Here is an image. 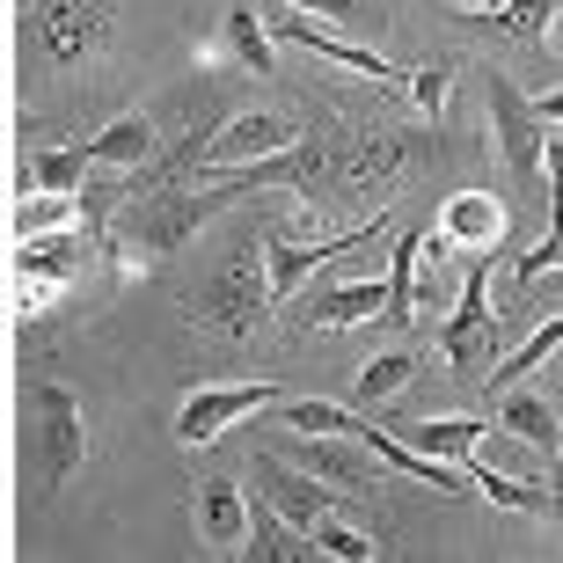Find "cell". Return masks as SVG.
Masks as SVG:
<instances>
[{"instance_id": "obj_1", "label": "cell", "mask_w": 563, "mask_h": 563, "mask_svg": "<svg viewBox=\"0 0 563 563\" xmlns=\"http://www.w3.org/2000/svg\"><path fill=\"white\" fill-rule=\"evenodd\" d=\"M22 418H30V432H22L30 476H37V490H59V483L81 468V454H88L81 396L59 388V380H37V388H22Z\"/></svg>"}, {"instance_id": "obj_2", "label": "cell", "mask_w": 563, "mask_h": 563, "mask_svg": "<svg viewBox=\"0 0 563 563\" xmlns=\"http://www.w3.org/2000/svg\"><path fill=\"white\" fill-rule=\"evenodd\" d=\"M483 110H490V132H498V154L512 168V184L534 190L549 168V125H542V110H534V96H520L505 74H490L483 81Z\"/></svg>"}, {"instance_id": "obj_3", "label": "cell", "mask_w": 563, "mask_h": 563, "mask_svg": "<svg viewBox=\"0 0 563 563\" xmlns=\"http://www.w3.org/2000/svg\"><path fill=\"white\" fill-rule=\"evenodd\" d=\"M380 234H388V212H374V220H366V228H352V234H330V242H322V234H272V242H264V278H272V308H286L292 292L308 286V278L322 272V264H336L344 250H374Z\"/></svg>"}, {"instance_id": "obj_4", "label": "cell", "mask_w": 563, "mask_h": 563, "mask_svg": "<svg viewBox=\"0 0 563 563\" xmlns=\"http://www.w3.org/2000/svg\"><path fill=\"white\" fill-rule=\"evenodd\" d=\"M278 402H286L278 380H212V388H190L184 410H176V439H184V446H206V439H220L228 424L264 418Z\"/></svg>"}, {"instance_id": "obj_5", "label": "cell", "mask_w": 563, "mask_h": 563, "mask_svg": "<svg viewBox=\"0 0 563 563\" xmlns=\"http://www.w3.org/2000/svg\"><path fill=\"white\" fill-rule=\"evenodd\" d=\"M490 264L498 256H476L461 272V292H454V314L439 322V352L468 366V374H490Z\"/></svg>"}, {"instance_id": "obj_6", "label": "cell", "mask_w": 563, "mask_h": 563, "mask_svg": "<svg viewBox=\"0 0 563 563\" xmlns=\"http://www.w3.org/2000/svg\"><path fill=\"white\" fill-rule=\"evenodd\" d=\"M272 308V278H264V250L234 256L228 272L212 278L206 292H190V314L198 322H220V330H250L256 314Z\"/></svg>"}, {"instance_id": "obj_7", "label": "cell", "mask_w": 563, "mask_h": 563, "mask_svg": "<svg viewBox=\"0 0 563 563\" xmlns=\"http://www.w3.org/2000/svg\"><path fill=\"white\" fill-rule=\"evenodd\" d=\"M292 140H300V132H292L286 118H272V110H242V118H228V125L206 140V162H198V176L250 168V162H264V154H286Z\"/></svg>"}, {"instance_id": "obj_8", "label": "cell", "mask_w": 563, "mask_h": 563, "mask_svg": "<svg viewBox=\"0 0 563 563\" xmlns=\"http://www.w3.org/2000/svg\"><path fill=\"white\" fill-rule=\"evenodd\" d=\"M286 314L300 330H352L388 314V278H352V286H322V292H292Z\"/></svg>"}, {"instance_id": "obj_9", "label": "cell", "mask_w": 563, "mask_h": 563, "mask_svg": "<svg viewBox=\"0 0 563 563\" xmlns=\"http://www.w3.org/2000/svg\"><path fill=\"white\" fill-rule=\"evenodd\" d=\"M272 37L300 44V52H314V59L352 66V74H366V81H402V66H388V59L374 52V44H358L352 30H330V22H308L300 8H292V15H272Z\"/></svg>"}, {"instance_id": "obj_10", "label": "cell", "mask_w": 563, "mask_h": 563, "mask_svg": "<svg viewBox=\"0 0 563 563\" xmlns=\"http://www.w3.org/2000/svg\"><path fill=\"white\" fill-rule=\"evenodd\" d=\"M190 520H198V542L206 549H242L256 527V498H242V483L234 476H198V490H190Z\"/></svg>"}, {"instance_id": "obj_11", "label": "cell", "mask_w": 563, "mask_h": 563, "mask_svg": "<svg viewBox=\"0 0 563 563\" xmlns=\"http://www.w3.org/2000/svg\"><path fill=\"white\" fill-rule=\"evenodd\" d=\"M256 476H264V498H272L292 527H314V520L336 512V483H314V468H300V461L256 454Z\"/></svg>"}, {"instance_id": "obj_12", "label": "cell", "mask_w": 563, "mask_h": 563, "mask_svg": "<svg viewBox=\"0 0 563 563\" xmlns=\"http://www.w3.org/2000/svg\"><path fill=\"white\" fill-rule=\"evenodd\" d=\"M103 250V234L88 228H52V234H30V242H15V278H52V286H66V278H81V264Z\"/></svg>"}, {"instance_id": "obj_13", "label": "cell", "mask_w": 563, "mask_h": 563, "mask_svg": "<svg viewBox=\"0 0 563 563\" xmlns=\"http://www.w3.org/2000/svg\"><path fill=\"white\" fill-rule=\"evenodd\" d=\"M439 242L446 250H476V256H505V206L490 190H454L446 206H439Z\"/></svg>"}, {"instance_id": "obj_14", "label": "cell", "mask_w": 563, "mask_h": 563, "mask_svg": "<svg viewBox=\"0 0 563 563\" xmlns=\"http://www.w3.org/2000/svg\"><path fill=\"white\" fill-rule=\"evenodd\" d=\"M490 424H498V432H512V439H527V446H534V454H549V461H556V446H563L556 402L534 396V388H520V380L490 396Z\"/></svg>"}, {"instance_id": "obj_15", "label": "cell", "mask_w": 563, "mask_h": 563, "mask_svg": "<svg viewBox=\"0 0 563 563\" xmlns=\"http://www.w3.org/2000/svg\"><path fill=\"white\" fill-rule=\"evenodd\" d=\"M410 446H424V454H439V461H461L468 468V454H476V439L483 432H498L490 418H468V410H454V418H410V424H396Z\"/></svg>"}, {"instance_id": "obj_16", "label": "cell", "mask_w": 563, "mask_h": 563, "mask_svg": "<svg viewBox=\"0 0 563 563\" xmlns=\"http://www.w3.org/2000/svg\"><path fill=\"white\" fill-rule=\"evenodd\" d=\"M418 374H424V358L410 352V344H396V352H380V358H366V366H358L352 402H358V410H388V402H396Z\"/></svg>"}, {"instance_id": "obj_17", "label": "cell", "mask_w": 563, "mask_h": 563, "mask_svg": "<svg viewBox=\"0 0 563 563\" xmlns=\"http://www.w3.org/2000/svg\"><path fill=\"white\" fill-rule=\"evenodd\" d=\"M300 439H308L300 468H314L322 483H336V490H366V483H374L366 454H358V446H344V432H300Z\"/></svg>"}, {"instance_id": "obj_18", "label": "cell", "mask_w": 563, "mask_h": 563, "mask_svg": "<svg viewBox=\"0 0 563 563\" xmlns=\"http://www.w3.org/2000/svg\"><path fill=\"white\" fill-rule=\"evenodd\" d=\"M424 242L432 234H402L396 242V256H388V330H410L418 322V264H424Z\"/></svg>"}, {"instance_id": "obj_19", "label": "cell", "mask_w": 563, "mask_h": 563, "mask_svg": "<svg viewBox=\"0 0 563 563\" xmlns=\"http://www.w3.org/2000/svg\"><path fill=\"white\" fill-rule=\"evenodd\" d=\"M272 424H286V432H344V439H358L366 410H358V402H322V396H286L272 410Z\"/></svg>"}, {"instance_id": "obj_20", "label": "cell", "mask_w": 563, "mask_h": 563, "mask_svg": "<svg viewBox=\"0 0 563 563\" xmlns=\"http://www.w3.org/2000/svg\"><path fill=\"white\" fill-rule=\"evenodd\" d=\"M88 154H96V168H140L146 154H154V118H140V110L110 118V125L88 140Z\"/></svg>"}, {"instance_id": "obj_21", "label": "cell", "mask_w": 563, "mask_h": 563, "mask_svg": "<svg viewBox=\"0 0 563 563\" xmlns=\"http://www.w3.org/2000/svg\"><path fill=\"white\" fill-rule=\"evenodd\" d=\"M74 220H88L81 190H30V198H15V242L52 234V228H74Z\"/></svg>"}, {"instance_id": "obj_22", "label": "cell", "mask_w": 563, "mask_h": 563, "mask_svg": "<svg viewBox=\"0 0 563 563\" xmlns=\"http://www.w3.org/2000/svg\"><path fill=\"white\" fill-rule=\"evenodd\" d=\"M228 59L242 66V74H278V52H272V30L256 22V0H242V8H228Z\"/></svg>"}, {"instance_id": "obj_23", "label": "cell", "mask_w": 563, "mask_h": 563, "mask_svg": "<svg viewBox=\"0 0 563 563\" xmlns=\"http://www.w3.org/2000/svg\"><path fill=\"white\" fill-rule=\"evenodd\" d=\"M468 476H476V498L505 505V512H527V520H542V512H563L556 490H534L527 476H498V468H476V461H468Z\"/></svg>"}, {"instance_id": "obj_24", "label": "cell", "mask_w": 563, "mask_h": 563, "mask_svg": "<svg viewBox=\"0 0 563 563\" xmlns=\"http://www.w3.org/2000/svg\"><path fill=\"white\" fill-rule=\"evenodd\" d=\"M556 344H563V314H549V322L527 336V344L505 358V366H490V374H483V380H490V396H498V388H512V380H527L534 366H549V352H556Z\"/></svg>"}, {"instance_id": "obj_25", "label": "cell", "mask_w": 563, "mask_h": 563, "mask_svg": "<svg viewBox=\"0 0 563 563\" xmlns=\"http://www.w3.org/2000/svg\"><path fill=\"white\" fill-rule=\"evenodd\" d=\"M402 88H410V103L424 110V118H446V88H454V59H432V66H410L402 74Z\"/></svg>"}, {"instance_id": "obj_26", "label": "cell", "mask_w": 563, "mask_h": 563, "mask_svg": "<svg viewBox=\"0 0 563 563\" xmlns=\"http://www.w3.org/2000/svg\"><path fill=\"white\" fill-rule=\"evenodd\" d=\"M505 37H549V22H556V0H498V15H490Z\"/></svg>"}, {"instance_id": "obj_27", "label": "cell", "mask_w": 563, "mask_h": 563, "mask_svg": "<svg viewBox=\"0 0 563 563\" xmlns=\"http://www.w3.org/2000/svg\"><path fill=\"white\" fill-rule=\"evenodd\" d=\"M308 534H314V549H322V556H344V563H366V556H374V549H380V542H366L358 527H344V520H336V512H330V520H314Z\"/></svg>"}, {"instance_id": "obj_28", "label": "cell", "mask_w": 563, "mask_h": 563, "mask_svg": "<svg viewBox=\"0 0 563 563\" xmlns=\"http://www.w3.org/2000/svg\"><path fill=\"white\" fill-rule=\"evenodd\" d=\"M286 8L330 22V30H366V8H358V0H286Z\"/></svg>"}, {"instance_id": "obj_29", "label": "cell", "mask_w": 563, "mask_h": 563, "mask_svg": "<svg viewBox=\"0 0 563 563\" xmlns=\"http://www.w3.org/2000/svg\"><path fill=\"white\" fill-rule=\"evenodd\" d=\"M542 272H563V242H549V234H542V250H527L520 264H512V278H520V286H534Z\"/></svg>"}, {"instance_id": "obj_30", "label": "cell", "mask_w": 563, "mask_h": 563, "mask_svg": "<svg viewBox=\"0 0 563 563\" xmlns=\"http://www.w3.org/2000/svg\"><path fill=\"white\" fill-rule=\"evenodd\" d=\"M534 110H542V125H563V88H549V96H534Z\"/></svg>"}, {"instance_id": "obj_31", "label": "cell", "mask_w": 563, "mask_h": 563, "mask_svg": "<svg viewBox=\"0 0 563 563\" xmlns=\"http://www.w3.org/2000/svg\"><path fill=\"white\" fill-rule=\"evenodd\" d=\"M549 490H556V505H563V446H556V476H549Z\"/></svg>"}, {"instance_id": "obj_32", "label": "cell", "mask_w": 563, "mask_h": 563, "mask_svg": "<svg viewBox=\"0 0 563 563\" xmlns=\"http://www.w3.org/2000/svg\"><path fill=\"white\" fill-rule=\"evenodd\" d=\"M446 8H468V15H476V8H498V0H446Z\"/></svg>"}]
</instances>
